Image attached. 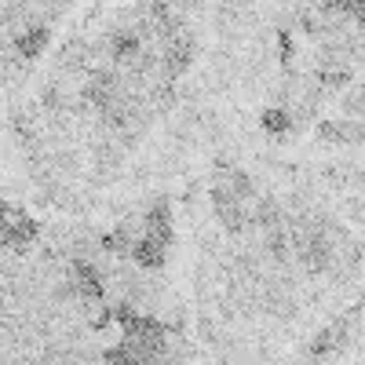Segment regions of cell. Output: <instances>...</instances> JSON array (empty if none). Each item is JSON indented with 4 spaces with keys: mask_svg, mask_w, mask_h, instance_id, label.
<instances>
[{
    "mask_svg": "<svg viewBox=\"0 0 365 365\" xmlns=\"http://www.w3.org/2000/svg\"><path fill=\"white\" fill-rule=\"evenodd\" d=\"M91 158H96V168L110 179L120 165H125V150H120V146H113V143H96V146H91Z\"/></svg>",
    "mask_w": 365,
    "mask_h": 365,
    "instance_id": "4",
    "label": "cell"
},
{
    "mask_svg": "<svg viewBox=\"0 0 365 365\" xmlns=\"http://www.w3.org/2000/svg\"><path fill=\"white\" fill-rule=\"evenodd\" d=\"M263 132L267 135H278V139H285L289 132H292V125H296V117L285 110V106H270V110H263Z\"/></svg>",
    "mask_w": 365,
    "mask_h": 365,
    "instance_id": "5",
    "label": "cell"
},
{
    "mask_svg": "<svg viewBox=\"0 0 365 365\" xmlns=\"http://www.w3.org/2000/svg\"><path fill=\"white\" fill-rule=\"evenodd\" d=\"M37 237H41V223L29 216V212H22V208H8L4 216H0V245H4V249L22 252V249L34 245Z\"/></svg>",
    "mask_w": 365,
    "mask_h": 365,
    "instance_id": "1",
    "label": "cell"
},
{
    "mask_svg": "<svg viewBox=\"0 0 365 365\" xmlns=\"http://www.w3.org/2000/svg\"><path fill=\"white\" fill-rule=\"evenodd\" d=\"M8 208H11V205H4V201H0V216H4V212H8Z\"/></svg>",
    "mask_w": 365,
    "mask_h": 365,
    "instance_id": "6",
    "label": "cell"
},
{
    "mask_svg": "<svg viewBox=\"0 0 365 365\" xmlns=\"http://www.w3.org/2000/svg\"><path fill=\"white\" fill-rule=\"evenodd\" d=\"M48 41H51V26H48V22L26 26L22 34H15V37H11L15 55H19V58H26V63H34V58H41V55H44V48H48Z\"/></svg>",
    "mask_w": 365,
    "mask_h": 365,
    "instance_id": "3",
    "label": "cell"
},
{
    "mask_svg": "<svg viewBox=\"0 0 365 365\" xmlns=\"http://www.w3.org/2000/svg\"><path fill=\"white\" fill-rule=\"evenodd\" d=\"M165 256H168V245H161V241L150 237V234H139L128 249V259L139 270H165Z\"/></svg>",
    "mask_w": 365,
    "mask_h": 365,
    "instance_id": "2",
    "label": "cell"
}]
</instances>
